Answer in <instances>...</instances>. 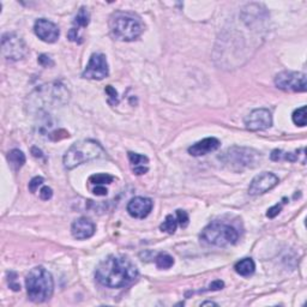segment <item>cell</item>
<instances>
[{"label": "cell", "instance_id": "1", "mask_svg": "<svg viewBox=\"0 0 307 307\" xmlns=\"http://www.w3.org/2000/svg\"><path fill=\"white\" fill-rule=\"evenodd\" d=\"M95 276L104 287L122 288L135 282L138 277V270L128 258L109 256L101 262Z\"/></svg>", "mask_w": 307, "mask_h": 307}, {"label": "cell", "instance_id": "2", "mask_svg": "<svg viewBox=\"0 0 307 307\" xmlns=\"http://www.w3.org/2000/svg\"><path fill=\"white\" fill-rule=\"evenodd\" d=\"M109 29L115 40L130 42L141 36L144 25L137 15L128 11H116L109 18Z\"/></svg>", "mask_w": 307, "mask_h": 307}, {"label": "cell", "instance_id": "3", "mask_svg": "<svg viewBox=\"0 0 307 307\" xmlns=\"http://www.w3.org/2000/svg\"><path fill=\"white\" fill-rule=\"evenodd\" d=\"M25 287L29 299L33 302H45L52 296L54 281L50 273L43 267H35L25 278Z\"/></svg>", "mask_w": 307, "mask_h": 307}, {"label": "cell", "instance_id": "4", "mask_svg": "<svg viewBox=\"0 0 307 307\" xmlns=\"http://www.w3.org/2000/svg\"><path fill=\"white\" fill-rule=\"evenodd\" d=\"M104 154H106L104 149L97 142L87 139V141L77 142L72 145L64 155L63 162H64L65 168L74 169L88 161L100 159L104 156Z\"/></svg>", "mask_w": 307, "mask_h": 307}, {"label": "cell", "instance_id": "5", "mask_svg": "<svg viewBox=\"0 0 307 307\" xmlns=\"http://www.w3.org/2000/svg\"><path fill=\"white\" fill-rule=\"evenodd\" d=\"M201 239L209 245H233L238 241L239 233L235 228L229 226V224L213 222L204 228L201 234Z\"/></svg>", "mask_w": 307, "mask_h": 307}, {"label": "cell", "instance_id": "6", "mask_svg": "<svg viewBox=\"0 0 307 307\" xmlns=\"http://www.w3.org/2000/svg\"><path fill=\"white\" fill-rule=\"evenodd\" d=\"M261 157L258 151L253 149L233 147L228 149L222 161L234 170H242L257 166L258 162H261Z\"/></svg>", "mask_w": 307, "mask_h": 307}, {"label": "cell", "instance_id": "7", "mask_svg": "<svg viewBox=\"0 0 307 307\" xmlns=\"http://www.w3.org/2000/svg\"><path fill=\"white\" fill-rule=\"evenodd\" d=\"M2 52L8 60L17 62L28 54V47L17 34L6 33L2 37Z\"/></svg>", "mask_w": 307, "mask_h": 307}, {"label": "cell", "instance_id": "8", "mask_svg": "<svg viewBox=\"0 0 307 307\" xmlns=\"http://www.w3.org/2000/svg\"><path fill=\"white\" fill-rule=\"evenodd\" d=\"M275 85L283 91L302 93L307 89L306 75L301 72L283 71L275 77Z\"/></svg>", "mask_w": 307, "mask_h": 307}, {"label": "cell", "instance_id": "9", "mask_svg": "<svg viewBox=\"0 0 307 307\" xmlns=\"http://www.w3.org/2000/svg\"><path fill=\"white\" fill-rule=\"evenodd\" d=\"M109 74L108 64H107L106 55L102 53H94L90 56L89 63H88L87 68L82 74V77L88 78V80L101 81L106 78Z\"/></svg>", "mask_w": 307, "mask_h": 307}, {"label": "cell", "instance_id": "10", "mask_svg": "<svg viewBox=\"0 0 307 307\" xmlns=\"http://www.w3.org/2000/svg\"><path fill=\"white\" fill-rule=\"evenodd\" d=\"M245 125L246 129L250 131L267 130L273 125V116H271V113L265 108L255 109L246 116Z\"/></svg>", "mask_w": 307, "mask_h": 307}, {"label": "cell", "instance_id": "11", "mask_svg": "<svg viewBox=\"0 0 307 307\" xmlns=\"http://www.w3.org/2000/svg\"><path fill=\"white\" fill-rule=\"evenodd\" d=\"M278 178L275 174L264 172L259 175L255 176L253 180L250 183L249 188V194L251 196H259L263 194H267L268 191H270L271 189H274L277 185Z\"/></svg>", "mask_w": 307, "mask_h": 307}, {"label": "cell", "instance_id": "12", "mask_svg": "<svg viewBox=\"0 0 307 307\" xmlns=\"http://www.w3.org/2000/svg\"><path fill=\"white\" fill-rule=\"evenodd\" d=\"M34 31L36 36L47 43H54L59 39V28L46 18H40L35 22Z\"/></svg>", "mask_w": 307, "mask_h": 307}, {"label": "cell", "instance_id": "13", "mask_svg": "<svg viewBox=\"0 0 307 307\" xmlns=\"http://www.w3.org/2000/svg\"><path fill=\"white\" fill-rule=\"evenodd\" d=\"M153 201L147 197L132 198L128 204V213L135 218H145L153 210Z\"/></svg>", "mask_w": 307, "mask_h": 307}, {"label": "cell", "instance_id": "14", "mask_svg": "<svg viewBox=\"0 0 307 307\" xmlns=\"http://www.w3.org/2000/svg\"><path fill=\"white\" fill-rule=\"evenodd\" d=\"M90 22V15L87 8H81L80 11L76 15L74 20V27L69 31V40L72 42L82 43L83 42V37L80 35L81 28H85Z\"/></svg>", "mask_w": 307, "mask_h": 307}, {"label": "cell", "instance_id": "15", "mask_svg": "<svg viewBox=\"0 0 307 307\" xmlns=\"http://www.w3.org/2000/svg\"><path fill=\"white\" fill-rule=\"evenodd\" d=\"M71 233L74 238L78 240L89 239L95 233V224L87 217L77 218L71 226Z\"/></svg>", "mask_w": 307, "mask_h": 307}, {"label": "cell", "instance_id": "16", "mask_svg": "<svg viewBox=\"0 0 307 307\" xmlns=\"http://www.w3.org/2000/svg\"><path fill=\"white\" fill-rule=\"evenodd\" d=\"M221 142L218 141L217 138L214 137H209L204 138L202 141L195 143L192 147L189 148V153L192 155V156H204L209 153H213V151L217 150L220 148Z\"/></svg>", "mask_w": 307, "mask_h": 307}, {"label": "cell", "instance_id": "17", "mask_svg": "<svg viewBox=\"0 0 307 307\" xmlns=\"http://www.w3.org/2000/svg\"><path fill=\"white\" fill-rule=\"evenodd\" d=\"M130 163L132 164V170H134L135 174L137 175H142V174H145L148 172V167L147 164L149 163V159L147 156L141 154H136V153H130L128 154Z\"/></svg>", "mask_w": 307, "mask_h": 307}, {"label": "cell", "instance_id": "18", "mask_svg": "<svg viewBox=\"0 0 307 307\" xmlns=\"http://www.w3.org/2000/svg\"><path fill=\"white\" fill-rule=\"evenodd\" d=\"M235 271L239 275H241V276H250V275H252L255 273V269H256V264L255 262H253V259L251 258H243L241 261L238 262L235 264Z\"/></svg>", "mask_w": 307, "mask_h": 307}, {"label": "cell", "instance_id": "19", "mask_svg": "<svg viewBox=\"0 0 307 307\" xmlns=\"http://www.w3.org/2000/svg\"><path fill=\"white\" fill-rule=\"evenodd\" d=\"M8 160L10 166L12 167V169L17 172L18 169H21L22 167L24 166L25 155L23 154V151L18 150V149H14V150H11L10 153H9Z\"/></svg>", "mask_w": 307, "mask_h": 307}, {"label": "cell", "instance_id": "20", "mask_svg": "<svg viewBox=\"0 0 307 307\" xmlns=\"http://www.w3.org/2000/svg\"><path fill=\"white\" fill-rule=\"evenodd\" d=\"M155 263L159 269H169L174 265V258L168 253H160L155 259Z\"/></svg>", "mask_w": 307, "mask_h": 307}, {"label": "cell", "instance_id": "21", "mask_svg": "<svg viewBox=\"0 0 307 307\" xmlns=\"http://www.w3.org/2000/svg\"><path fill=\"white\" fill-rule=\"evenodd\" d=\"M176 227H178V221H176V218L174 217L173 215H168V216L166 217V220L163 221V223L160 226L162 232H166L168 234L175 233Z\"/></svg>", "mask_w": 307, "mask_h": 307}, {"label": "cell", "instance_id": "22", "mask_svg": "<svg viewBox=\"0 0 307 307\" xmlns=\"http://www.w3.org/2000/svg\"><path fill=\"white\" fill-rule=\"evenodd\" d=\"M114 176L109 175V174H104V173H100V174H94V175H91L89 178V182L94 183V185L99 186V185H104V183H110L113 182Z\"/></svg>", "mask_w": 307, "mask_h": 307}, {"label": "cell", "instance_id": "23", "mask_svg": "<svg viewBox=\"0 0 307 307\" xmlns=\"http://www.w3.org/2000/svg\"><path fill=\"white\" fill-rule=\"evenodd\" d=\"M292 119L295 125L301 126V128L306 126V107L302 106L300 107V108H297L295 112L293 113Z\"/></svg>", "mask_w": 307, "mask_h": 307}, {"label": "cell", "instance_id": "24", "mask_svg": "<svg viewBox=\"0 0 307 307\" xmlns=\"http://www.w3.org/2000/svg\"><path fill=\"white\" fill-rule=\"evenodd\" d=\"M176 221H178V223L180 224V227L182 228H186L189 226V222H190V218H189V215L186 211L183 210H176Z\"/></svg>", "mask_w": 307, "mask_h": 307}, {"label": "cell", "instance_id": "25", "mask_svg": "<svg viewBox=\"0 0 307 307\" xmlns=\"http://www.w3.org/2000/svg\"><path fill=\"white\" fill-rule=\"evenodd\" d=\"M106 93L109 96V102L113 104H116L119 102L118 99V93H116V90L114 89L112 85H107L106 87Z\"/></svg>", "mask_w": 307, "mask_h": 307}, {"label": "cell", "instance_id": "26", "mask_svg": "<svg viewBox=\"0 0 307 307\" xmlns=\"http://www.w3.org/2000/svg\"><path fill=\"white\" fill-rule=\"evenodd\" d=\"M43 183V178H41V176H35L30 180L29 182V191L31 194H35L36 192V190L39 189L40 185H42Z\"/></svg>", "mask_w": 307, "mask_h": 307}, {"label": "cell", "instance_id": "27", "mask_svg": "<svg viewBox=\"0 0 307 307\" xmlns=\"http://www.w3.org/2000/svg\"><path fill=\"white\" fill-rule=\"evenodd\" d=\"M37 62H39V64L42 65L43 68H50V66H54V62H53L52 58H49V56L46 54L40 55L39 59H37Z\"/></svg>", "mask_w": 307, "mask_h": 307}, {"label": "cell", "instance_id": "28", "mask_svg": "<svg viewBox=\"0 0 307 307\" xmlns=\"http://www.w3.org/2000/svg\"><path fill=\"white\" fill-rule=\"evenodd\" d=\"M53 196V190L48 188V186H43L42 189L40 190V197L43 201H48V199L52 198Z\"/></svg>", "mask_w": 307, "mask_h": 307}, {"label": "cell", "instance_id": "29", "mask_svg": "<svg viewBox=\"0 0 307 307\" xmlns=\"http://www.w3.org/2000/svg\"><path fill=\"white\" fill-rule=\"evenodd\" d=\"M281 209H282V205H281V204H276V205H274V207H271V208L269 209V210H268L267 216H268L269 218H274V217H276L277 215L281 213Z\"/></svg>", "mask_w": 307, "mask_h": 307}, {"label": "cell", "instance_id": "30", "mask_svg": "<svg viewBox=\"0 0 307 307\" xmlns=\"http://www.w3.org/2000/svg\"><path fill=\"white\" fill-rule=\"evenodd\" d=\"M223 287H224V283L222 282V281L216 280V281H214V282L210 283V286H209L208 289L209 290H220V289H222Z\"/></svg>", "mask_w": 307, "mask_h": 307}, {"label": "cell", "instance_id": "31", "mask_svg": "<svg viewBox=\"0 0 307 307\" xmlns=\"http://www.w3.org/2000/svg\"><path fill=\"white\" fill-rule=\"evenodd\" d=\"M93 192H94V195H96V196H106L108 191H107V189L103 188L102 185H99L93 190Z\"/></svg>", "mask_w": 307, "mask_h": 307}, {"label": "cell", "instance_id": "32", "mask_svg": "<svg viewBox=\"0 0 307 307\" xmlns=\"http://www.w3.org/2000/svg\"><path fill=\"white\" fill-rule=\"evenodd\" d=\"M282 157H283V151L274 150L273 153H271V160L273 161H278L282 159Z\"/></svg>", "mask_w": 307, "mask_h": 307}, {"label": "cell", "instance_id": "33", "mask_svg": "<svg viewBox=\"0 0 307 307\" xmlns=\"http://www.w3.org/2000/svg\"><path fill=\"white\" fill-rule=\"evenodd\" d=\"M31 153H33V155L35 157H39V159H41V157H43V154H42V151L40 150V149H37V148H31Z\"/></svg>", "mask_w": 307, "mask_h": 307}, {"label": "cell", "instance_id": "34", "mask_svg": "<svg viewBox=\"0 0 307 307\" xmlns=\"http://www.w3.org/2000/svg\"><path fill=\"white\" fill-rule=\"evenodd\" d=\"M205 305H211V306H216V303H215V302H211V301H207V302H203V303H202V306H205Z\"/></svg>", "mask_w": 307, "mask_h": 307}]
</instances>
